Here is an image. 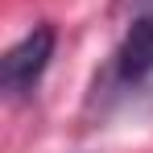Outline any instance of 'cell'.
I'll use <instances>...</instances> for the list:
<instances>
[{"instance_id":"cell-1","label":"cell","mask_w":153,"mask_h":153,"mask_svg":"<svg viewBox=\"0 0 153 153\" xmlns=\"http://www.w3.org/2000/svg\"><path fill=\"white\" fill-rule=\"evenodd\" d=\"M54 29L50 25H37L33 33H25L13 50L0 58V87L8 91V95H25L37 87V79L46 75V66H50L54 58Z\"/></svg>"},{"instance_id":"cell-2","label":"cell","mask_w":153,"mask_h":153,"mask_svg":"<svg viewBox=\"0 0 153 153\" xmlns=\"http://www.w3.org/2000/svg\"><path fill=\"white\" fill-rule=\"evenodd\" d=\"M112 75L124 91L153 87V17H137L128 25L124 42L116 46V58H112Z\"/></svg>"}]
</instances>
